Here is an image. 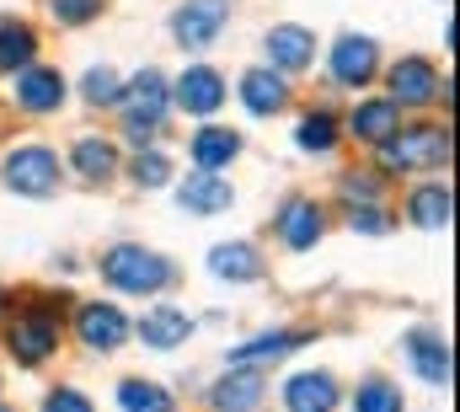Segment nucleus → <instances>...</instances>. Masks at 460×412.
<instances>
[{
    "instance_id": "obj_32",
    "label": "nucleus",
    "mask_w": 460,
    "mask_h": 412,
    "mask_svg": "<svg viewBox=\"0 0 460 412\" xmlns=\"http://www.w3.org/2000/svg\"><path fill=\"white\" fill-rule=\"evenodd\" d=\"M49 11H54L65 27H81V22H92V16L102 11V0H49Z\"/></svg>"
},
{
    "instance_id": "obj_12",
    "label": "nucleus",
    "mask_w": 460,
    "mask_h": 412,
    "mask_svg": "<svg viewBox=\"0 0 460 412\" xmlns=\"http://www.w3.org/2000/svg\"><path fill=\"white\" fill-rule=\"evenodd\" d=\"M284 408L289 412H338V381L327 370H305L284 386Z\"/></svg>"
},
{
    "instance_id": "obj_30",
    "label": "nucleus",
    "mask_w": 460,
    "mask_h": 412,
    "mask_svg": "<svg viewBox=\"0 0 460 412\" xmlns=\"http://www.w3.org/2000/svg\"><path fill=\"white\" fill-rule=\"evenodd\" d=\"M353 412H402V391L375 375V381H364V386L353 391Z\"/></svg>"
},
{
    "instance_id": "obj_9",
    "label": "nucleus",
    "mask_w": 460,
    "mask_h": 412,
    "mask_svg": "<svg viewBox=\"0 0 460 412\" xmlns=\"http://www.w3.org/2000/svg\"><path fill=\"white\" fill-rule=\"evenodd\" d=\"M375 76H380V49H375V38L343 32L338 49H332V81H338V86H369Z\"/></svg>"
},
{
    "instance_id": "obj_29",
    "label": "nucleus",
    "mask_w": 460,
    "mask_h": 412,
    "mask_svg": "<svg viewBox=\"0 0 460 412\" xmlns=\"http://www.w3.org/2000/svg\"><path fill=\"white\" fill-rule=\"evenodd\" d=\"M295 139H300V150H332L338 145V118L332 112H305Z\"/></svg>"
},
{
    "instance_id": "obj_18",
    "label": "nucleus",
    "mask_w": 460,
    "mask_h": 412,
    "mask_svg": "<svg viewBox=\"0 0 460 412\" xmlns=\"http://www.w3.org/2000/svg\"><path fill=\"white\" fill-rule=\"evenodd\" d=\"M241 103H246V112L268 118V112H279V107L289 103V86H284L279 70H246L241 76Z\"/></svg>"
},
{
    "instance_id": "obj_8",
    "label": "nucleus",
    "mask_w": 460,
    "mask_h": 412,
    "mask_svg": "<svg viewBox=\"0 0 460 412\" xmlns=\"http://www.w3.org/2000/svg\"><path fill=\"white\" fill-rule=\"evenodd\" d=\"M262 49H268V65H273L279 76L311 70V59H316V32H311V27H295V22H279V27L262 38Z\"/></svg>"
},
{
    "instance_id": "obj_13",
    "label": "nucleus",
    "mask_w": 460,
    "mask_h": 412,
    "mask_svg": "<svg viewBox=\"0 0 460 412\" xmlns=\"http://www.w3.org/2000/svg\"><path fill=\"white\" fill-rule=\"evenodd\" d=\"M16 103L27 107V112H54V107L65 103V76L54 65H27L22 81H16Z\"/></svg>"
},
{
    "instance_id": "obj_20",
    "label": "nucleus",
    "mask_w": 460,
    "mask_h": 412,
    "mask_svg": "<svg viewBox=\"0 0 460 412\" xmlns=\"http://www.w3.org/2000/svg\"><path fill=\"white\" fill-rule=\"evenodd\" d=\"M188 332H193V321L177 306H155L150 316H139V343H150V348H177Z\"/></svg>"
},
{
    "instance_id": "obj_22",
    "label": "nucleus",
    "mask_w": 460,
    "mask_h": 412,
    "mask_svg": "<svg viewBox=\"0 0 460 412\" xmlns=\"http://www.w3.org/2000/svg\"><path fill=\"white\" fill-rule=\"evenodd\" d=\"M188 150H193V161H199V166L220 172V166H230V161L241 156V134H235V129H199Z\"/></svg>"
},
{
    "instance_id": "obj_34",
    "label": "nucleus",
    "mask_w": 460,
    "mask_h": 412,
    "mask_svg": "<svg viewBox=\"0 0 460 412\" xmlns=\"http://www.w3.org/2000/svg\"><path fill=\"white\" fill-rule=\"evenodd\" d=\"M343 199H348V209L369 204V199H380V188H375V177H343Z\"/></svg>"
},
{
    "instance_id": "obj_2",
    "label": "nucleus",
    "mask_w": 460,
    "mask_h": 412,
    "mask_svg": "<svg viewBox=\"0 0 460 412\" xmlns=\"http://www.w3.org/2000/svg\"><path fill=\"white\" fill-rule=\"evenodd\" d=\"M59 177H65V166H59V156H54L49 145H22V150H11V156L0 161V183H5L11 193H22V199H49V193H59Z\"/></svg>"
},
{
    "instance_id": "obj_10",
    "label": "nucleus",
    "mask_w": 460,
    "mask_h": 412,
    "mask_svg": "<svg viewBox=\"0 0 460 412\" xmlns=\"http://www.w3.org/2000/svg\"><path fill=\"white\" fill-rule=\"evenodd\" d=\"M439 97V70L429 59H396L391 65V103L396 107H429Z\"/></svg>"
},
{
    "instance_id": "obj_5",
    "label": "nucleus",
    "mask_w": 460,
    "mask_h": 412,
    "mask_svg": "<svg viewBox=\"0 0 460 412\" xmlns=\"http://www.w3.org/2000/svg\"><path fill=\"white\" fill-rule=\"evenodd\" d=\"M230 0H182V11L172 16V38L182 49H209L226 32Z\"/></svg>"
},
{
    "instance_id": "obj_7",
    "label": "nucleus",
    "mask_w": 460,
    "mask_h": 412,
    "mask_svg": "<svg viewBox=\"0 0 460 412\" xmlns=\"http://www.w3.org/2000/svg\"><path fill=\"white\" fill-rule=\"evenodd\" d=\"M5 343H11V359H22V364H43V359H54V348H59V327H54V316H16L11 327H5Z\"/></svg>"
},
{
    "instance_id": "obj_15",
    "label": "nucleus",
    "mask_w": 460,
    "mask_h": 412,
    "mask_svg": "<svg viewBox=\"0 0 460 412\" xmlns=\"http://www.w3.org/2000/svg\"><path fill=\"white\" fill-rule=\"evenodd\" d=\"M230 199H235L230 183L220 177V172H209V166L193 172V177L177 188V204L188 209V214H220V209H230Z\"/></svg>"
},
{
    "instance_id": "obj_14",
    "label": "nucleus",
    "mask_w": 460,
    "mask_h": 412,
    "mask_svg": "<svg viewBox=\"0 0 460 412\" xmlns=\"http://www.w3.org/2000/svg\"><path fill=\"white\" fill-rule=\"evenodd\" d=\"M279 236H284L289 252H311L322 241V209L311 204V199H289V204L279 209Z\"/></svg>"
},
{
    "instance_id": "obj_21",
    "label": "nucleus",
    "mask_w": 460,
    "mask_h": 412,
    "mask_svg": "<svg viewBox=\"0 0 460 412\" xmlns=\"http://www.w3.org/2000/svg\"><path fill=\"white\" fill-rule=\"evenodd\" d=\"M396 123H402V107L391 103H358L353 107V134L364 139V145H380V139H391L396 134Z\"/></svg>"
},
{
    "instance_id": "obj_36",
    "label": "nucleus",
    "mask_w": 460,
    "mask_h": 412,
    "mask_svg": "<svg viewBox=\"0 0 460 412\" xmlns=\"http://www.w3.org/2000/svg\"><path fill=\"white\" fill-rule=\"evenodd\" d=\"M0 412H11V402H0Z\"/></svg>"
},
{
    "instance_id": "obj_23",
    "label": "nucleus",
    "mask_w": 460,
    "mask_h": 412,
    "mask_svg": "<svg viewBox=\"0 0 460 412\" xmlns=\"http://www.w3.org/2000/svg\"><path fill=\"white\" fill-rule=\"evenodd\" d=\"M75 172L86 183H113V172H118L113 139H75Z\"/></svg>"
},
{
    "instance_id": "obj_27",
    "label": "nucleus",
    "mask_w": 460,
    "mask_h": 412,
    "mask_svg": "<svg viewBox=\"0 0 460 412\" xmlns=\"http://www.w3.org/2000/svg\"><path fill=\"white\" fill-rule=\"evenodd\" d=\"M118 408L123 412H172V397L150 381H123L118 386Z\"/></svg>"
},
{
    "instance_id": "obj_19",
    "label": "nucleus",
    "mask_w": 460,
    "mask_h": 412,
    "mask_svg": "<svg viewBox=\"0 0 460 412\" xmlns=\"http://www.w3.org/2000/svg\"><path fill=\"white\" fill-rule=\"evenodd\" d=\"M209 268H215L220 279H230V284H252V279L262 273V257H257L252 241H226V246L209 252Z\"/></svg>"
},
{
    "instance_id": "obj_3",
    "label": "nucleus",
    "mask_w": 460,
    "mask_h": 412,
    "mask_svg": "<svg viewBox=\"0 0 460 412\" xmlns=\"http://www.w3.org/2000/svg\"><path fill=\"white\" fill-rule=\"evenodd\" d=\"M450 161V134L445 129H396L391 139H380V166L385 172H423V166H445Z\"/></svg>"
},
{
    "instance_id": "obj_31",
    "label": "nucleus",
    "mask_w": 460,
    "mask_h": 412,
    "mask_svg": "<svg viewBox=\"0 0 460 412\" xmlns=\"http://www.w3.org/2000/svg\"><path fill=\"white\" fill-rule=\"evenodd\" d=\"M81 92H86V103H92V107H118V103H123V81H118V70H108V65L86 70Z\"/></svg>"
},
{
    "instance_id": "obj_4",
    "label": "nucleus",
    "mask_w": 460,
    "mask_h": 412,
    "mask_svg": "<svg viewBox=\"0 0 460 412\" xmlns=\"http://www.w3.org/2000/svg\"><path fill=\"white\" fill-rule=\"evenodd\" d=\"M123 103H128V118H123L128 139H139V145H145V139L155 134V123L166 118V107H172V81H166L161 70H139V76L128 81Z\"/></svg>"
},
{
    "instance_id": "obj_28",
    "label": "nucleus",
    "mask_w": 460,
    "mask_h": 412,
    "mask_svg": "<svg viewBox=\"0 0 460 412\" xmlns=\"http://www.w3.org/2000/svg\"><path fill=\"white\" fill-rule=\"evenodd\" d=\"M128 177H134V188H166V183H172V161H166L161 150L139 145V156L128 161Z\"/></svg>"
},
{
    "instance_id": "obj_11",
    "label": "nucleus",
    "mask_w": 460,
    "mask_h": 412,
    "mask_svg": "<svg viewBox=\"0 0 460 412\" xmlns=\"http://www.w3.org/2000/svg\"><path fill=\"white\" fill-rule=\"evenodd\" d=\"M75 332H81V343H86V348L113 354L118 343L128 337V316H123L118 306H81V316H75Z\"/></svg>"
},
{
    "instance_id": "obj_6",
    "label": "nucleus",
    "mask_w": 460,
    "mask_h": 412,
    "mask_svg": "<svg viewBox=\"0 0 460 412\" xmlns=\"http://www.w3.org/2000/svg\"><path fill=\"white\" fill-rule=\"evenodd\" d=\"M172 103L193 118H209L215 107H226V76L215 65H188L177 81H172Z\"/></svg>"
},
{
    "instance_id": "obj_26",
    "label": "nucleus",
    "mask_w": 460,
    "mask_h": 412,
    "mask_svg": "<svg viewBox=\"0 0 460 412\" xmlns=\"http://www.w3.org/2000/svg\"><path fill=\"white\" fill-rule=\"evenodd\" d=\"M38 54V38L27 22H0V70H27Z\"/></svg>"
},
{
    "instance_id": "obj_25",
    "label": "nucleus",
    "mask_w": 460,
    "mask_h": 412,
    "mask_svg": "<svg viewBox=\"0 0 460 412\" xmlns=\"http://www.w3.org/2000/svg\"><path fill=\"white\" fill-rule=\"evenodd\" d=\"M300 343H305V332H273V337H257V343L235 348V354H230V364L257 370V364H273L279 354H289V348H300Z\"/></svg>"
},
{
    "instance_id": "obj_24",
    "label": "nucleus",
    "mask_w": 460,
    "mask_h": 412,
    "mask_svg": "<svg viewBox=\"0 0 460 412\" xmlns=\"http://www.w3.org/2000/svg\"><path fill=\"white\" fill-rule=\"evenodd\" d=\"M412 225L418 230H445L450 225V188L445 183H429V188H418L412 193Z\"/></svg>"
},
{
    "instance_id": "obj_1",
    "label": "nucleus",
    "mask_w": 460,
    "mask_h": 412,
    "mask_svg": "<svg viewBox=\"0 0 460 412\" xmlns=\"http://www.w3.org/2000/svg\"><path fill=\"white\" fill-rule=\"evenodd\" d=\"M102 279H108L113 290H123V295H161V290L177 284V263H166V257L150 252V246L123 241V246H113V252L102 257Z\"/></svg>"
},
{
    "instance_id": "obj_16",
    "label": "nucleus",
    "mask_w": 460,
    "mask_h": 412,
    "mask_svg": "<svg viewBox=\"0 0 460 412\" xmlns=\"http://www.w3.org/2000/svg\"><path fill=\"white\" fill-rule=\"evenodd\" d=\"M257 402H262V375L257 370H241V364L209 391V408L215 412H252Z\"/></svg>"
},
{
    "instance_id": "obj_33",
    "label": "nucleus",
    "mask_w": 460,
    "mask_h": 412,
    "mask_svg": "<svg viewBox=\"0 0 460 412\" xmlns=\"http://www.w3.org/2000/svg\"><path fill=\"white\" fill-rule=\"evenodd\" d=\"M348 214H353V230H364V236H380V230H391V219H385L380 209H364V204H353Z\"/></svg>"
},
{
    "instance_id": "obj_35",
    "label": "nucleus",
    "mask_w": 460,
    "mask_h": 412,
    "mask_svg": "<svg viewBox=\"0 0 460 412\" xmlns=\"http://www.w3.org/2000/svg\"><path fill=\"white\" fill-rule=\"evenodd\" d=\"M43 412H92V402H86L81 391H54V397L43 402Z\"/></svg>"
},
{
    "instance_id": "obj_17",
    "label": "nucleus",
    "mask_w": 460,
    "mask_h": 412,
    "mask_svg": "<svg viewBox=\"0 0 460 412\" xmlns=\"http://www.w3.org/2000/svg\"><path fill=\"white\" fill-rule=\"evenodd\" d=\"M407 354H412V370H418L423 381H434V386H445V381H450V343H445V337H434L429 327H418V332L407 337Z\"/></svg>"
}]
</instances>
